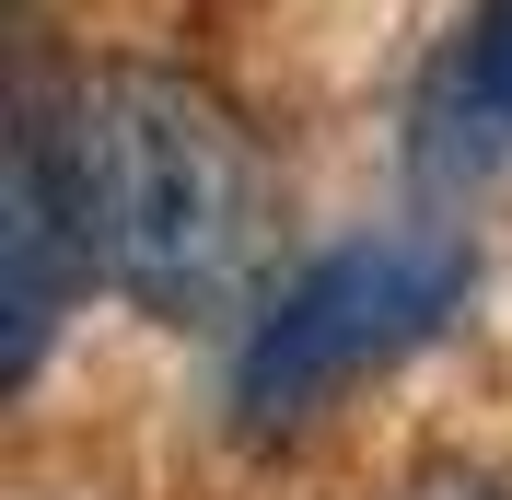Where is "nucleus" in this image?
I'll use <instances>...</instances> for the list:
<instances>
[{"label": "nucleus", "instance_id": "nucleus-3", "mask_svg": "<svg viewBox=\"0 0 512 500\" xmlns=\"http://www.w3.org/2000/svg\"><path fill=\"white\" fill-rule=\"evenodd\" d=\"M466 105L512 128V0H478V24H466Z\"/></svg>", "mask_w": 512, "mask_h": 500}, {"label": "nucleus", "instance_id": "nucleus-2", "mask_svg": "<svg viewBox=\"0 0 512 500\" xmlns=\"http://www.w3.org/2000/svg\"><path fill=\"white\" fill-rule=\"evenodd\" d=\"M454 291H466V256H443V245H350V256H326V268H303L268 303V326L245 338V361H233V407H245L256 431L315 419L361 361L408 349Z\"/></svg>", "mask_w": 512, "mask_h": 500}, {"label": "nucleus", "instance_id": "nucleus-1", "mask_svg": "<svg viewBox=\"0 0 512 500\" xmlns=\"http://www.w3.org/2000/svg\"><path fill=\"white\" fill-rule=\"evenodd\" d=\"M47 117V163L82 221V268H105L140 303H198L222 280L233 233H245V140L222 105L187 94L175 70H105L82 105H35Z\"/></svg>", "mask_w": 512, "mask_h": 500}]
</instances>
